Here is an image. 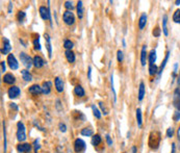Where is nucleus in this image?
<instances>
[{
    "mask_svg": "<svg viewBox=\"0 0 180 153\" xmlns=\"http://www.w3.org/2000/svg\"><path fill=\"white\" fill-rule=\"evenodd\" d=\"M160 133L158 131H152L149 137V146L152 150H156L160 144Z\"/></svg>",
    "mask_w": 180,
    "mask_h": 153,
    "instance_id": "obj_1",
    "label": "nucleus"
},
{
    "mask_svg": "<svg viewBox=\"0 0 180 153\" xmlns=\"http://www.w3.org/2000/svg\"><path fill=\"white\" fill-rule=\"evenodd\" d=\"M17 140L19 142H24L26 140V130H25V126H24L23 122H18L17 124Z\"/></svg>",
    "mask_w": 180,
    "mask_h": 153,
    "instance_id": "obj_2",
    "label": "nucleus"
},
{
    "mask_svg": "<svg viewBox=\"0 0 180 153\" xmlns=\"http://www.w3.org/2000/svg\"><path fill=\"white\" fill-rule=\"evenodd\" d=\"M20 59H21V63H22L27 69H30L31 66L34 65V58H31L30 56L28 54H26L25 52L20 53Z\"/></svg>",
    "mask_w": 180,
    "mask_h": 153,
    "instance_id": "obj_3",
    "label": "nucleus"
},
{
    "mask_svg": "<svg viewBox=\"0 0 180 153\" xmlns=\"http://www.w3.org/2000/svg\"><path fill=\"white\" fill-rule=\"evenodd\" d=\"M39 12H40V16L43 20H49L50 21V25L52 26V18H51V13L49 7H41L39 8Z\"/></svg>",
    "mask_w": 180,
    "mask_h": 153,
    "instance_id": "obj_4",
    "label": "nucleus"
},
{
    "mask_svg": "<svg viewBox=\"0 0 180 153\" xmlns=\"http://www.w3.org/2000/svg\"><path fill=\"white\" fill-rule=\"evenodd\" d=\"M62 19H64V22L67 25H73L75 22V17L71 11H66L64 13V16H62Z\"/></svg>",
    "mask_w": 180,
    "mask_h": 153,
    "instance_id": "obj_5",
    "label": "nucleus"
},
{
    "mask_svg": "<svg viewBox=\"0 0 180 153\" xmlns=\"http://www.w3.org/2000/svg\"><path fill=\"white\" fill-rule=\"evenodd\" d=\"M7 64L10 66V68L12 70H17L19 68V64H18L16 58H15L14 54H8L7 55Z\"/></svg>",
    "mask_w": 180,
    "mask_h": 153,
    "instance_id": "obj_6",
    "label": "nucleus"
},
{
    "mask_svg": "<svg viewBox=\"0 0 180 153\" xmlns=\"http://www.w3.org/2000/svg\"><path fill=\"white\" fill-rule=\"evenodd\" d=\"M85 149V141L81 140V139H77L76 141H75V143H74V150H75V152L79 153V152L83 151Z\"/></svg>",
    "mask_w": 180,
    "mask_h": 153,
    "instance_id": "obj_7",
    "label": "nucleus"
},
{
    "mask_svg": "<svg viewBox=\"0 0 180 153\" xmlns=\"http://www.w3.org/2000/svg\"><path fill=\"white\" fill-rule=\"evenodd\" d=\"M173 103L174 106L180 112V88L176 89L173 95Z\"/></svg>",
    "mask_w": 180,
    "mask_h": 153,
    "instance_id": "obj_8",
    "label": "nucleus"
},
{
    "mask_svg": "<svg viewBox=\"0 0 180 153\" xmlns=\"http://www.w3.org/2000/svg\"><path fill=\"white\" fill-rule=\"evenodd\" d=\"M20 89L18 88V86H13L12 88L8 89V91H7V95H8V97H10L11 99H15V98H17L18 96L20 95Z\"/></svg>",
    "mask_w": 180,
    "mask_h": 153,
    "instance_id": "obj_9",
    "label": "nucleus"
},
{
    "mask_svg": "<svg viewBox=\"0 0 180 153\" xmlns=\"http://www.w3.org/2000/svg\"><path fill=\"white\" fill-rule=\"evenodd\" d=\"M17 150H18V152H20V153H28V152H30V150H31V145H29L27 143L19 144V145L17 146Z\"/></svg>",
    "mask_w": 180,
    "mask_h": 153,
    "instance_id": "obj_10",
    "label": "nucleus"
},
{
    "mask_svg": "<svg viewBox=\"0 0 180 153\" xmlns=\"http://www.w3.org/2000/svg\"><path fill=\"white\" fill-rule=\"evenodd\" d=\"M12 47H11V43L8 41V39L3 38V48L1 49V54H7L8 52L11 51Z\"/></svg>",
    "mask_w": 180,
    "mask_h": 153,
    "instance_id": "obj_11",
    "label": "nucleus"
},
{
    "mask_svg": "<svg viewBox=\"0 0 180 153\" xmlns=\"http://www.w3.org/2000/svg\"><path fill=\"white\" fill-rule=\"evenodd\" d=\"M44 38H45V41H46V46H47V50H48V55L49 58H52V46H51V39L49 37L48 34H45L44 35Z\"/></svg>",
    "mask_w": 180,
    "mask_h": 153,
    "instance_id": "obj_12",
    "label": "nucleus"
},
{
    "mask_svg": "<svg viewBox=\"0 0 180 153\" xmlns=\"http://www.w3.org/2000/svg\"><path fill=\"white\" fill-rule=\"evenodd\" d=\"M147 58H148V54H147V46L144 45L142 47V51H141V64H142V66L146 65Z\"/></svg>",
    "mask_w": 180,
    "mask_h": 153,
    "instance_id": "obj_13",
    "label": "nucleus"
},
{
    "mask_svg": "<svg viewBox=\"0 0 180 153\" xmlns=\"http://www.w3.org/2000/svg\"><path fill=\"white\" fill-rule=\"evenodd\" d=\"M54 86H55L56 91H58V93H62V91H64V81H62V79H61L59 77H55Z\"/></svg>",
    "mask_w": 180,
    "mask_h": 153,
    "instance_id": "obj_14",
    "label": "nucleus"
},
{
    "mask_svg": "<svg viewBox=\"0 0 180 153\" xmlns=\"http://www.w3.org/2000/svg\"><path fill=\"white\" fill-rule=\"evenodd\" d=\"M45 64H46V63H45V61L41 58V56L37 55V56H35L34 58V66L35 68L40 69V68L43 67Z\"/></svg>",
    "mask_w": 180,
    "mask_h": 153,
    "instance_id": "obj_15",
    "label": "nucleus"
},
{
    "mask_svg": "<svg viewBox=\"0 0 180 153\" xmlns=\"http://www.w3.org/2000/svg\"><path fill=\"white\" fill-rule=\"evenodd\" d=\"M28 91L32 95H39V94H41V93H43L42 86H40L39 85H32L30 88H29Z\"/></svg>",
    "mask_w": 180,
    "mask_h": 153,
    "instance_id": "obj_16",
    "label": "nucleus"
},
{
    "mask_svg": "<svg viewBox=\"0 0 180 153\" xmlns=\"http://www.w3.org/2000/svg\"><path fill=\"white\" fill-rule=\"evenodd\" d=\"M15 81H16V79H15V76L13 74L7 73L3 76V82L4 83H7V85H14Z\"/></svg>",
    "mask_w": 180,
    "mask_h": 153,
    "instance_id": "obj_17",
    "label": "nucleus"
},
{
    "mask_svg": "<svg viewBox=\"0 0 180 153\" xmlns=\"http://www.w3.org/2000/svg\"><path fill=\"white\" fill-rule=\"evenodd\" d=\"M65 55H66L67 61L70 63V64H72V63L75 62V53L72 50H66Z\"/></svg>",
    "mask_w": 180,
    "mask_h": 153,
    "instance_id": "obj_18",
    "label": "nucleus"
},
{
    "mask_svg": "<svg viewBox=\"0 0 180 153\" xmlns=\"http://www.w3.org/2000/svg\"><path fill=\"white\" fill-rule=\"evenodd\" d=\"M51 82L50 81H44L43 82V86H42V90H43V94H50L51 92Z\"/></svg>",
    "mask_w": 180,
    "mask_h": 153,
    "instance_id": "obj_19",
    "label": "nucleus"
},
{
    "mask_svg": "<svg viewBox=\"0 0 180 153\" xmlns=\"http://www.w3.org/2000/svg\"><path fill=\"white\" fill-rule=\"evenodd\" d=\"M146 23H147V15L144 13L142 14V16L140 17V20H139V28L141 30L144 29V27L146 26Z\"/></svg>",
    "mask_w": 180,
    "mask_h": 153,
    "instance_id": "obj_20",
    "label": "nucleus"
},
{
    "mask_svg": "<svg viewBox=\"0 0 180 153\" xmlns=\"http://www.w3.org/2000/svg\"><path fill=\"white\" fill-rule=\"evenodd\" d=\"M156 62V51L152 49L149 53V65H155Z\"/></svg>",
    "mask_w": 180,
    "mask_h": 153,
    "instance_id": "obj_21",
    "label": "nucleus"
},
{
    "mask_svg": "<svg viewBox=\"0 0 180 153\" xmlns=\"http://www.w3.org/2000/svg\"><path fill=\"white\" fill-rule=\"evenodd\" d=\"M74 93L76 94V96H78V97H85V90H83V88L81 86H75Z\"/></svg>",
    "mask_w": 180,
    "mask_h": 153,
    "instance_id": "obj_22",
    "label": "nucleus"
},
{
    "mask_svg": "<svg viewBox=\"0 0 180 153\" xmlns=\"http://www.w3.org/2000/svg\"><path fill=\"white\" fill-rule=\"evenodd\" d=\"M21 75L25 81H31L32 80V75L27 70H21Z\"/></svg>",
    "mask_w": 180,
    "mask_h": 153,
    "instance_id": "obj_23",
    "label": "nucleus"
},
{
    "mask_svg": "<svg viewBox=\"0 0 180 153\" xmlns=\"http://www.w3.org/2000/svg\"><path fill=\"white\" fill-rule=\"evenodd\" d=\"M77 16H78L79 19H82L83 18V5L82 1L77 2Z\"/></svg>",
    "mask_w": 180,
    "mask_h": 153,
    "instance_id": "obj_24",
    "label": "nucleus"
},
{
    "mask_svg": "<svg viewBox=\"0 0 180 153\" xmlns=\"http://www.w3.org/2000/svg\"><path fill=\"white\" fill-rule=\"evenodd\" d=\"M144 96H145V85H144V82H141L140 88H139V100L140 101L143 100Z\"/></svg>",
    "mask_w": 180,
    "mask_h": 153,
    "instance_id": "obj_25",
    "label": "nucleus"
},
{
    "mask_svg": "<svg viewBox=\"0 0 180 153\" xmlns=\"http://www.w3.org/2000/svg\"><path fill=\"white\" fill-rule=\"evenodd\" d=\"M136 120H137V126H139V128H141L143 123V118H142V110L140 109H136Z\"/></svg>",
    "mask_w": 180,
    "mask_h": 153,
    "instance_id": "obj_26",
    "label": "nucleus"
},
{
    "mask_svg": "<svg viewBox=\"0 0 180 153\" xmlns=\"http://www.w3.org/2000/svg\"><path fill=\"white\" fill-rule=\"evenodd\" d=\"M101 143V137L99 136V134H95V136H93L92 137V144L94 146H98L100 145Z\"/></svg>",
    "mask_w": 180,
    "mask_h": 153,
    "instance_id": "obj_27",
    "label": "nucleus"
},
{
    "mask_svg": "<svg viewBox=\"0 0 180 153\" xmlns=\"http://www.w3.org/2000/svg\"><path fill=\"white\" fill-rule=\"evenodd\" d=\"M167 21H168L167 15H164V19H163V31H164V35H169V32H168V27H167Z\"/></svg>",
    "mask_w": 180,
    "mask_h": 153,
    "instance_id": "obj_28",
    "label": "nucleus"
},
{
    "mask_svg": "<svg viewBox=\"0 0 180 153\" xmlns=\"http://www.w3.org/2000/svg\"><path fill=\"white\" fill-rule=\"evenodd\" d=\"M80 133H81V136H85V137H92L93 136V129L91 128H83L80 131Z\"/></svg>",
    "mask_w": 180,
    "mask_h": 153,
    "instance_id": "obj_29",
    "label": "nucleus"
},
{
    "mask_svg": "<svg viewBox=\"0 0 180 153\" xmlns=\"http://www.w3.org/2000/svg\"><path fill=\"white\" fill-rule=\"evenodd\" d=\"M169 54H170V52H169V51H168V52H167V55H166V58H164V62H163V64H161V66H160L159 71H158V74H159V76H160L161 72H163V70L164 69V67H166V64H167V62H168V58H169Z\"/></svg>",
    "mask_w": 180,
    "mask_h": 153,
    "instance_id": "obj_30",
    "label": "nucleus"
},
{
    "mask_svg": "<svg viewBox=\"0 0 180 153\" xmlns=\"http://www.w3.org/2000/svg\"><path fill=\"white\" fill-rule=\"evenodd\" d=\"M158 69H157V66L156 65H149V74L151 75H155L157 73Z\"/></svg>",
    "mask_w": 180,
    "mask_h": 153,
    "instance_id": "obj_31",
    "label": "nucleus"
},
{
    "mask_svg": "<svg viewBox=\"0 0 180 153\" xmlns=\"http://www.w3.org/2000/svg\"><path fill=\"white\" fill-rule=\"evenodd\" d=\"M3 124V137H4V143H3V147H4V153H7V129H5V122H2Z\"/></svg>",
    "mask_w": 180,
    "mask_h": 153,
    "instance_id": "obj_32",
    "label": "nucleus"
},
{
    "mask_svg": "<svg viewBox=\"0 0 180 153\" xmlns=\"http://www.w3.org/2000/svg\"><path fill=\"white\" fill-rule=\"evenodd\" d=\"M92 110H93V114H94V116L96 117V118H97V119H100V118H101L100 110H99L97 107H96V105H94V104L92 105Z\"/></svg>",
    "mask_w": 180,
    "mask_h": 153,
    "instance_id": "obj_33",
    "label": "nucleus"
},
{
    "mask_svg": "<svg viewBox=\"0 0 180 153\" xmlns=\"http://www.w3.org/2000/svg\"><path fill=\"white\" fill-rule=\"evenodd\" d=\"M173 21L175 23L180 24V10L175 11V13H174V15H173Z\"/></svg>",
    "mask_w": 180,
    "mask_h": 153,
    "instance_id": "obj_34",
    "label": "nucleus"
},
{
    "mask_svg": "<svg viewBox=\"0 0 180 153\" xmlns=\"http://www.w3.org/2000/svg\"><path fill=\"white\" fill-rule=\"evenodd\" d=\"M18 20H19V22L20 23H23L24 22V20L26 19V14L24 13L23 11H20L19 13H18Z\"/></svg>",
    "mask_w": 180,
    "mask_h": 153,
    "instance_id": "obj_35",
    "label": "nucleus"
},
{
    "mask_svg": "<svg viewBox=\"0 0 180 153\" xmlns=\"http://www.w3.org/2000/svg\"><path fill=\"white\" fill-rule=\"evenodd\" d=\"M64 47L66 48V50H72V48H73V42H71L70 40H65Z\"/></svg>",
    "mask_w": 180,
    "mask_h": 153,
    "instance_id": "obj_36",
    "label": "nucleus"
},
{
    "mask_svg": "<svg viewBox=\"0 0 180 153\" xmlns=\"http://www.w3.org/2000/svg\"><path fill=\"white\" fill-rule=\"evenodd\" d=\"M34 46H35V50L40 51L41 50V44H40V39H35L34 40Z\"/></svg>",
    "mask_w": 180,
    "mask_h": 153,
    "instance_id": "obj_37",
    "label": "nucleus"
},
{
    "mask_svg": "<svg viewBox=\"0 0 180 153\" xmlns=\"http://www.w3.org/2000/svg\"><path fill=\"white\" fill-rule=\"evenodd\" d=\"M117 58H118V62H119V63H122V62H123V58H124V54H123V51L118 50V52H117Z\"/></svg>",
    "mask_w": 180,
    "mask_h": 153,
    "instance_id": "obj_38",
    "label": "nucleus"
},
{
    "mask_svg": "<svg viewBox=\"0 0 180 153\" xmlns=\"http://www.w3.org/2000/svg\"><path fill=\"white\" fill-rule=\"evenodd\" d=\"M65 7L67 8V11H72L74 8V5H73V3H72V1H66Z\"/></svg>",
    "mask_w": 180,
    "mask_h": 153,
    "instance_id": "obj_39",
    "label": "nucleus"
},
{
    "mask_svg": "<svg viewBox=\"0 0 180 153\" xmlns=\"http://www.w3.org/2000/svg\"><path fill=\"white\" fill-rule=\"evenodd\" d=\"M99 106L101 107V110H102V112H103L104 115H107V114H108V110H107V109H106V107L104 106L103 102H99Z\"/></svg>",
    "mask_w": 180,
    "mask_h": 153,
    "instance_id": "obj_40",
    "label": "nucleus"
},
{
    "mask_svg": "<svg viewBox=\"0 0 180 153\" xmlns=\"http://www.w3.org/2000/svg\"><path fill=\"white\" fill-rule=\"evenodd\" d=\"M34 147H35V153H38L39 149H40V144H39V141H38V140H35Z\"/></svg>",
    "mask_w": 180,
    "mask_h": 153,
    "instance_id": "obj_41",
    "label": "nucleus"
},
{
    "mask_svg": "<svg viewBox=\"0 0 180 153\" xmlns=\"http://www.w3.org/2000/svg\"><path fill=\"white\" fill-rule=\"evenodd\" d=\"M173 134H174V129H173V128H172V127L168 128V130H167V137H172Z\"/></svg>",
    "mask_w": 180,
    "mask_h": 153,
    "instance_id": "obj_42",
    "label": "nucleus"
},
{
    "mask_svg": "<svg viewBox=\"0 0 180 153\" xmlns=\"http://www.w3.org/2000/svg\"><path fill=\"white\" fill-rule=\"evenodd\" d=\"M153 35H154V37H159V35H160V29H159V27H155V29L153 30Z\"/></svg>",
    "mask_w": 180,
    "mask_h": 153,
    "instance_id": "obj_43",
    "label": "nucleus"
},
{
    "mask_svg": "<svg viewBox=\"0 0 180 153\" xmlns=\"http://www.w3.org/2000/svg\"><path fill=\"white\" fill-rule=\"evenodd\" d=\"M59 130H61L62 132H66L67 127H66V125L64 124V123H59Z\"/></svg>",
    "mask_w": 180,
    "mask_h": 153,
    "instance_id": "obj_44",
    "label": "nucleus"
},
{
    "mask_svg": "<svg viewBox=\"0 0 180 153\" xmlns=\"http://www.w3.org/2000/svg\"><path fill=\"white\" fill-rule=\"evenodd\" d=\"M106 141H107V144H108V146L113 145V141H112V139H110V137L108 136V134L106 136Z\"/></svg>",
    "mask_w": 180,
    "mask_h": 153,
    "instance_id": "obj_45",
    "label": "nucleus"
},
{
    "mask_svg": "<svg viewBox=\"0 0 180 153\" xmlns=\"http://www.w3.org/2000/svg\"><path fill=\"white\" fill-rule=\"evenodd\" d=\"M91 74H92V68L91 67H89V71H88V76H89V79L91 80L92 79V76H91Z\"/></svg>",
    "mask_w": 180,
    "mask_h": 153,
    "instance_id": "obj_46",
    "label": "nucleus"
},
{
    "mask_svg": "<svg viewBox=\"0 0 180 153\" xmlns=\"http://www.w3.org/2000/svg\"><path fill=\"white\" fill-rule=\"evenodd\" d=\"M1 72H5V63L4 62H1Z\"/></svg>",
    "mask_w": 180,
    "mask_h": 153,
    "instance_id": "obj_47",
    "label": "nucleus"
},
{
    "mask_svg": "<svg viewBox=\"0 0 180 153\" xmlns=\"http://www.w3.org/2000/svg\"><path fill=\"white\" fill-rule=\"evenodd\" d=\"M177 139H178V143H179V148H180V127L178 131H177Z\"/></svg>",
    "mask_w": 180,
    "mask_h": 153,
    "instance_id": "obj_48",
    "label": "nucleus"
},
{
    "mask_svg": "<svg viewBox=\"0 0 180 153\" xmlns=\"http://www.w3.org/2000/svg\"><path fill=\"white\" fill-rule=\"evenodd\" d=\"M174 120H176V121L180 120V113H177V114H176V116L174 117Z\"/></svg>",
    "mask_w": 180,
    "mask_h": 153,
    "instance_id": "obj_49",
    "label": "nucleus"
},
{
    "mask_svg": "<svg viewBox=\"0 0 180 153\" xmlns=\"http://www.w3.org/2000/svg\"><path fill=\"white\" fill-rule=\"evenodd\" d=\"M12 7H13V3L12 2H10V5H8V13H12Z\"/></svg>",
    "mask_w": 180,
    "mask_h": 153,
    "instance_id": "obj_50",
    "label": "nucleus"
},
{
    "mask_svg": "<svg viewBox=\"0 0 180 153\" xmlns=\"http://www.w3.org/2000/svg\"><path fill=\"white\" fill-rule=\"evenodd\" d=\"M11 107H12V109H13V107H14L15 109L18 110V107H17V105H16V104H15V103H11Z\"/></svg>",
    "mask_w": 180,
    "mask_h": 153,
    "instance_id": "obj_51",
    "label": "nucleus"
},
{
    "mask_svg": "<svg viewBox=\"0 0 180 153\" xmlns=\"http://www.w3.org/2000/svg\"><path fill=\"white\" fill-rule=\"evenodd\" d=\"M175 148H176L175 144H172V152L171 153H175Z\"/></svg>",
    "mask_w": 180,
    "mask_h": 153,
    "instance_id": "obj_52",
    "label": "nucleus"
},
{
    "mask_svg": "<svg viewBox=\"0 0 180 153\" xmlns=\"http://www.w3.org/2000/svg\"><path fill=\"white\" fill-rule=\"evenodd\" d=\"M132 153H136V146H133V147H132Z\"/></svg>",
    "mask_w": 180,
    "mask_h": 153,
    "instance_id": "obj_53",
    "label": "nucleus"
},
{
    "mask_svg": "<svg viewBox=\"0 0 180 153\" xmlns=\"http://www.w3.org/2000/svg\"><path fill=\"white\" fill-rule=\"evenodd\" d=\"M178 85L180 86V74H179V77H178Z\"/></svg>",
    "mask_w": 180,
    "mask_h": 153,
    "instance_id": "obj_54",
    "label": "nucleus"
},
{
    "mask_svg": "<svg viewBox=\"0 0 180 153\" xmlns=\"http://www.w3.org/2000/svg\"><path fill=\"white\" fill-rule=\"evenodd\" d=\"M176 4H177V5H179V4H180V1H176Z\"/></svg>",
    "mask_w": 180,
    "mask_h": 153,
    "instance_id": "obj_55",
    "label": "nucleus"
}]
</instances>
